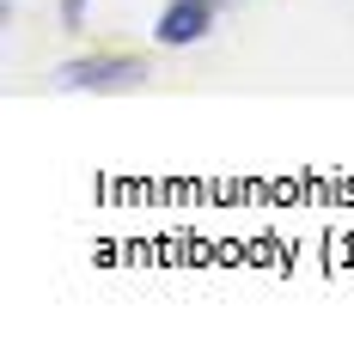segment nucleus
I'll return each mask as SVG.
<instances>
[{
    "label": "nucleus",
    "instance_id": "f03ea898",
    "mask_svg": "<svg viewBox=\"0 0 354 341\" xmlns=\"http://www.w3.org/2000/svg\"><path fill=\"white\" fill-rule=\"evenodd\" d=\"M220 31V0H165L153 19V43L159 49H196Z\"/></svg>",
    "mask_w": 354,
    "mask_h": 341
},
{
    "label": "nucleus",
    "instance_id": "f257e3e1",
    "mask_svg": "<svg viewBox=\"0 0 354 341\" xmlns=\"http://www.w3.org/2000/svg\"><path fill=\"white\" fill-rule=\"evenodd\" d=\"M49 86H55V92H92V98H104V92H135V86H147V55L92 49V55L62 61V68L49 73Z\"/></svg>",
    "mask_w": 354,
    "mask_h": 341
},
{
    "label": "nucleus",
    "instance_id": "7ed1b4c3",
    "mask_svg": "<svg viewBox=\"0 0 354 341\" xmlns=\"http://www.w3.org/2000/svg\"><path fill=\"white\" fill-rule=\"evenodd\" d=\"M86 6H92V0H55V19H62V31H86Z\"/></svg>",
    "mask_w": 354,
    "mask_h": 341
},
{
    "label": "nucleus",
    "instance_id": "20e7f679",
    "mask_svg": "<svg viewBox=\"0 0 354 341\" xmlns=\"http://www.w3.org/2000/svg\"><path fill=\"white\" fill-rule=\"evenodd\" d=\"M220 6H226V0H220Z\"/></svg>",
    "mask_w": 354,
    "mask_h": 341
}]
</instances>
